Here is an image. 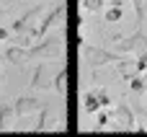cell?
Here are the masks:
<instances>
[{
	"label": "cell",
	"instance_id": "obj_1",
	"mask_svg": "<svg viewBox=\"0 0 147 137\" xmlns=\"http://www.w3.org/2000/svg\"><path fill=\"white\" fill-rule=\"evenodd\" d=\"M80 60H83L90 70H98L101 65H111V62H116L119 54H114V52H109V49H101V47H88V44H83Z\"/></svg>",
	"mask_w": 147,
	"mask_h": 137
},
{
	"label": "cell",
	"instance_id": "obj_2",
	"mask_svg": "<svg viewBox=\"0 0 147 137\" xmlns=\"http://www.w3.org/2000/svg\"><path fill=\"white\" fill-rule=\"evenodd\" d=\"M109 127H114V130H119V132H132V130L137 127V122H134V114L121 104V106H116V111H111Z\"/></svg>",
	"mask_w": 147,
	"mask_h": 137
},
{
	"label": "cell",
	"instance_id": "obj_3",
	"mask_svg": "<svg viewBox=\"0 0 147 137\" xmlns=\"http://www.w3.org/2000/svg\"><path fill=\"white\" fill-rule=\"evenodd\" d=\"M59 49H62V36L57 34V36H52V39L36 44L34 49H26V54H28V60H31V57H57Z\"/></svg>",
	"mask_w": 147,
	"mask_h": 137
},
{
	"label": "cell",
	"instance_id": "obj_4",
	"mask_svg": "<svg viewBox=\"0 0 147 137\" xmlns=\"http://www.w3.org/2000/svg\"><path fill=\"white\" fill-rule=\"evenodd\" d=\"M62 18H65V3H59L57 8H52V10H49V13L39 21V26L31 31V34H34V39H36V36H44V34H47V31H49L57 21H62Z\"/></svg>",
	"mask_w": 147,
	"mask_h": 137
},
{
	"label": "cell",
	"instance_id": "obj_5",
	"mask_svg": "<svg viewBox=\"0 0 147 137\" xmlns=\"http://www.w3.org/2000/svg\"><path fill=\"white\" fill-rule=\"evenodd\" d=\"M13 109H16V117H31L41 109V101L36 96H21V98H16Z\"/></svg>",
	"mask_w": 147,
	"mask_h": 137
},
{
	"label": "cell",
	"instance_id": "obj_6",
	"mask_svg": "<svg viewBox=\"0 0 147 137\" xmlns=\"http://www.w3.org/2000/svg\"><path fill=\"white\" fill-rule=\"evenodd\" d=\"M119 41V49L121 52H132V54H140L142 49H147V36L142 31H137L134 36H129V39H116Z\"/></svg>",
	"mask_w": 147,
	"mask_h": 137
},
{
	"label": "cell",
	"instance_id": "obj_7",
	"mask_svg": "<svg viewBox=\"0 0 147 137\" xmlns=\"http://www.w3.org/2000/svg\"><path fill=\"white\" fill-rule=\"evenodd\" d=\"M39 114V119H36V124H34V130L36 132H47V130H57L59 124H57V114L52 111V109H44V111H36Z\"/></svg>",
	"mask_w": 147,
	"mask_h": 137
},
{
	"label": "cell",
	"instance_id": "obj_8",
	"mask_svg": "<svg viewBox=\"0 0 147 137\" xmlns=\"http://www.w3.org/2000/svg\"><path fill=\"white\" fill-rule=\"evenodd\" d=\"M39 16H41V5H36V8L31 10V13H23V16L18 18V21H13V31H16V34H26V31L31 28L34 18H39Z\"/></svg>",
	"mask_w": 147,
	"mask_h": 137
},
{
	"label": "cell",
	"instance_id": "obj_9",
	"mask_svg": "<svg viewBox=\"0 0 147 137\" xmlns=\"http://www.w3.org/2000/svg\"><path fill=\"white\" fill-rule=\"evenodd\" d=\"M16 122V109L10 104H3L0 106V132H8Z\"/></svg>",
	"mask_w": 147,
	"mask_h": 137
},
{
	"label": "cell",
	"instance_id": "obj_10",
	"mask_svg": "<svg viewBox=\"0 0 147 137\" xmlns=\"http://www.w3.org/2000/svg\"><path fill=\"white\" fill-rule=\"evenodd\" d=\"M5 60L13 62V65H23V62H28V54H26L23 47H8L5 49Z\"/></svg>",
	"mask_w": 147,
	"mask_h": 137
},
{
	"label": "cell",
	"instance_id": "obj_11",
	"mask_svg": "<svg viewBox=\"0 0 147 137\" xmlns=\"http://www.w3.org/2000/svg\"><path fill=\"white\" fill-rule=\"evenodd\" d=\"M98 109H101V101H98V96H96V88H93V91H88V93H85L83 111H88V114H96Z\"/></svg>",
	"mask_w": 147,
	"mask_h": 137
},
{
	"label": "cell",
	"instance_id": "obj_12",
	"mask_svg": "<svg viewBox=\"0 0 147 137\" xmlns=\"http://www.w3.org/2000/svg\"><path fill=\"white\" fill-rule=\"evenodd\" d=\"M121 16H124V8H121V5H111V8H106V10H103L106 23H119V21H121Z\"/></svg>",
	"mask_w": 147,
	"mask_h": 137
},
{
	"label": "cell",
	"instance_id": "obj_13",
	"mask_svg": "<svg viewBox=\"0 0 147 137\" xmlns=\"http://www.w3.org/2000/svg\"><path fill=\"white\" fill-rule=\"evenodd\" d=\"M54 91L57 93H67V70H59L54 78Z\"/></svg>",
	"mask_w": 147,
	"mask_h": 137
},
{
	"label": "cell",
	"instance_id": "obj_14",
	"mask_svg": "<svg viewBox=\"0 0 147 137\" xmlns=\"http://www.w3.org/2000/svg\"><path fill=\"white\" fill-rule=\"evenodd\" d=\"M103 5H106V0H80V8L83 10H90V13L103 10Z\"/></svg>",
	"mask_w": 147,
	"mask_h": 137
},
{
	"label": "cell",
	"instance_id": "obj_15",
	"mask_svg": "<svg viewBox=\"0 0 147 137\" xmlns=\"http://www.w3.org/2000/svg\"><path fill=\"white\" fill-rule=\"evenodd\" d=\"M109 122H111V111H101V109H98V111H96V130L101 132L103 127H109Z\"/></svg>",
	"mask_w": 147,
	"mask_h": 137
},
{
	"label": "cell",
	"instance_id": "obj_16",
	"mask_svg": "<svg viewBox=\"0 0 147 137\" xmlns=\"http://www.w3.org/2000/svg\"><path fill=\"white\" fill-rule=\"evenodd\" d=\"M129 88H132V91H134V93H145V80H142V78H140V73H137V75H132V78H129Z\"/></svg>",
	"mask_w": 147,
	"mask_h": 137
},
{
	"label": "cell",
	"instance_id": "obj_17",
	"mask_svg": "<svg viewBox=\"0 0 147 137\" xmlns=\"http://www.w3.org/2000/svg\"><path fill=\"white\" fill-rule=\"evenodd\" d=\"M96 96H98V101H101V109H109V106H111V96H109L106 88H96Z\"/></svg>",
	"mask_w": 147,
	"mask_h": 137
},
{
	"label": "cell",
	"instance_id": "obj_18",
	"mask_svg": "<svg viewBox=\"0 0 147 137\" xmlns=\"http://www.w3.org/2000/svg\"><path fill=\"white\" fill-rule=\"evenodd\" d=\"M8 36H10V31H8V28H3V26H0V41H5V39H8Z\"/></svg>",
	"mask_w": 147,
	"mask_h": 137
},
{
	"label": "cell",
	"instance_id": "obj_19",
	"mask_svg": "<svg viewBox=\"0 0 147 137\" xmlns=\"http://www.w3.org/2000/svg\"><path fill=\"white\" fill-rule=\"evenodd\" d=\"M109 3H111V5H121L124 0H109Z\"/></svg>",
	"mask_w": 147,
	"mask_h": 137
}]
</instances>
